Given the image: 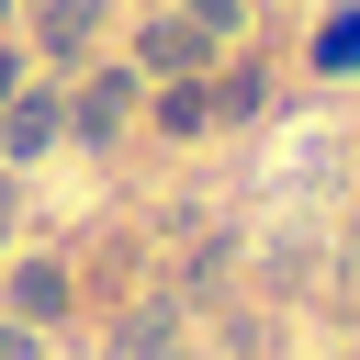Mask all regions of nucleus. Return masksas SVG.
<instances>
[{"label":"nucleus","mask_w":360,"mask_h":360,"mask_svg":"<svg viewBox=\"0 0 360 360\" xmlns=\"http://www.w3.org/2000/svg\"><path fill=\"white\" fill-rule=\"evenodd\" d=\"M90 11H101V0H45V45H56V56L90 45Z\"/></svg>","instance_id":"obj_6"},{"label":"nucleus","mask_w":360,"mask_h":360,"mask_svg":"<svg viewBox=\"0 0 360 360\" xmlns=\"http://www.w3.org/2000/svg\"><path fill=\"white\" fill-rule=\"evenodd\" d=\"M0 225H11V180H0Z\"/></svg>","instance_id":"obj_8"},{"label":"nucleus","mask_w":360,"mask_h":360,"mask_svg":"<svg viewBox=\"0 0 360 360\" xmlns=\"http://www.w3.org/2000/svg\"><path fill=\"white\" fill-rule=\"evenodd\" d=\"M315 68H360V11H338V34H326V56Z\"/></svg>","instance_id":"obj_7"},{"label":"nucleus","mask_w":360,"mask_h":360,"mask_svg":"<svg viewBox=\"0 0 360 360\" xmlns=\"http://www.w3.org/2000/svg\"><path fill=\"white\" fill-rule=\"evenodd\" d=\"M11 304L56 326V315H68V270H45V259H34V270H11Z\"/></svg>","instance_id":"obj_4"},{"label":"nucleus","mask_w":360,"mask_h":360,"mask_svg":"<svg viewBox=\"0 0 360 360\" xmlns=\"http://www.w3.org/2000/svg\"><path fill=\"white\" fill-rule=\"evenodd\" d=\"M158 124H169V135H202V124H214V90H191V79H180V90L158 101Z\"/></svg>","instance_id":"obj_5"},{"label":"nucleus","mask_w":360,"mask_h":360,"mask_svg":"<svg viewBox=\"0 0 360 360\" xmlns=\"http://www.w3.org/2000/svg\"><path fill=\"white\" fill-rule=\"evenodd\" d=\"M135 56H146V68H169V79H191V68L214 56V34H202L191 11H169V22H146V34H135Z\"/></svg>","instance_id":"obj_1"},{"label":"nucleus","mask_w":360,"mask_h":360,"mask_svg":"<svg viewBox=\"0 0 360 360\" xmlns=\"http://www.w3.org/2000/svg\"><path fill=\"white\" fill-rule=\"evenodd\" d=\"M124 112H135V79H90V101L68 112L79 135H124Z\"/></svg>","instance_id":"obj_3"},{"label":"nucleus","mask_w":360,"mask_h":360,"mask_svg":"<svg viewBox=\"0 0 360 360\" xmlns=\"http://www.w3.org/2000/svg\"><path fill=\"white\" fill-rule=\"evenodd\" d=\"M0 135H11V158H45V146H56V135H68V101H56V90H22V101H11V124H0Z\"/></svg>","instance_id":"obj_2"}]
</instances>
